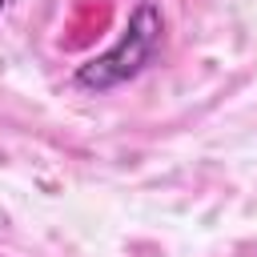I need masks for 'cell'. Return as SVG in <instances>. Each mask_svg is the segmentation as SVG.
Listing matches in <instances>:
<instances>
[{
    "instance_id": "6da1fadb",
    "label": "cell",
    "mask_w": 257,
    "mask_h": 257,
    "mask_svg": "<svg viewBox=\"0 0 257 257\" xmlns=\"http://www.w3.org/2000/svg\"><path fill=\"white\" fill-rule=\"evenodd\" d=\"M161 32H165L161 8L149 4V0H141V4L133 8L128 24H124L120 40H116L108 52H100V56H92L88 64L76 68V84H80V88H92V92H104V88H116V84L133 80V76L157 56Z\"/></svg>"
},
{
    "instance_id": "7a4b0ae2",
    "label": "cell",
    "mask_w": 257,
    "mask_h": 257,
    "mask_svg": "<svg viewBox=\"0 0 257 257\" xmlns=\"http://www.w3.org/2000/svg\"><path fill=\"white\" fill-rule=\"evenodd\" d=\"M4 8H8V0H0V12H4Z\"/></svg>"
}]
</instances>
